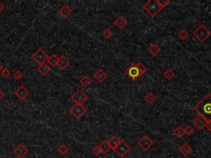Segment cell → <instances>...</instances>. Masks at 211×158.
<instances>
[{
  "label": "cell",
  "mask_w": 211,
  "mask_h": 158,
  "mask_svg": "<svg viewBox=\"0 0 211 158\" xmlns=\"http://www.w3.org/2000/svg\"><path fill=\"white\" fill-rule=\"evenodd\" d=\"M148 51L151 54V55L153 56H157L158 54L161 51V49L159 48V46H158L156 44H153L150 46Z\"/></svg>",
  "instance_id": "7402d4cb"
},
{
  "label": "cell",
  "mask_w": 211,
  "mask_h": 158,
  "mask_svg": "<svg viewBox=\"0 0 211 158\" xmlns=\"http://www.w3.org/2000/svg\"><path fill=\"white\" fill-rule=\"evenodd\" d=\"M92 153L94 154L95 156H99V155L101 153V149H100V147H99V146L94 147L92 149Z\"/></svg>",
  "instance_id": "836d02e7"
},
{
  "label": "cell",
  "mask_w": 211,
  "mask_h": 158,
  "mask_svg": "<svg viewBox=\"0 0 211 158\" xmlns=\"http://www.w3.org/2000/svg\"><path fill=\"white\" fill-rule=\"evenodd\" d=\"M59 59V57L58 56L57 54H51L50 56H49L48 59H47V62H48V63L50 65L53 66V67H55V66H57Z\"/></svg>",
  "instance_id": "ffe728a7"
},
{
  "label": "cell",
  "mask_w": 211,
  "mask_h": 158,
  "mask_svg": "<svg viewBox=\"0 0 211 158\" xmlns=\"http://www.w3.org/2000/svg\"><path fill=\"white\" fill-rule=\"evenodd\" d=\"M113 31L110 30V28H106L105 29L103 32H102V35L105 37L106 39H110L111 37H112V35H113Z\"/></svg>",
  "instance_id": "f1b7e54d"
},
{
  "label": "cell",
  "mask_w": 211,
  "mask_h": 158,
  "mask_svg": "<svg viewBox=\"0 0 211 158\" xmlns=\"http://www.w3.org/2000/svg\"><path fill=\"white\" fill-rule=\"evenodd\" d=\"M189 33H188V31H186V30H181V31L178 33V37L180 38L181 40H186L188 39V37H189Z\"/></svg>",
  "instance_id": "83f0119b"
},
{
  "label": "cell",
  "mask_w": 211,
  "mask_h": 158,
  "mask_svg": "<svg viewBox=\"0 0 211 158\" xmlns=\"http://www.w3.org/2000/svg\"><path fill=\"white\" fill-rule=\"evenodd\" d=\"M22 77H23V74H22V73L21 71L19 70H17L14 73H13V78L16 79V80H21L22 78Z\"/></svg>",
  "instance_id": "d6a6232c"
},
{
  "label": "cell",
  "mask_w": 211,
  "mask_h": 158,
  "mask_svg": "<svg viewBox=\"0 0 211 158\" xmlns=\"http://www.w3.org/2000/svg\"><path fill=\"white\" fill-rule=\"evenodd\" d=\"M184 131L186 134H187V135H191V134L194 133V128L191 125H186V126L184 128Z\"/></svg>",
  "instance_id": "1f68e13d"
},
{
  "label": "cell",
  "mask_w": 211,
  "mask_h": 158,
  "mask_svg": "<svg viewBox=\"0 0 211 158\" xmlns=\"http://www.w3.org/2000/svg\"><path fill=\"white\" fill-rule=\"evenodd\" d=\"M4 10V6L1 3H0V13H2V12H3Z\"/></svg>",
  "instance_id": "74e56055"
},
{
  "label": "cell",
  "mask_w": 211,
  "mask_h": 158,
  "mask_svg": "<svg viewBox=\"0 0 211 158\" xmlns=\"http://www.w3.org/2000/svg\"><path fill=\"white\" fill-rule=\"evenodd\" d=\"M144 101L148 103V104H153L155 100H156V97L154 96L152 92H149L148 94H146L144 97Z\"/></svg>",
  "instance_id": "d4e9b609"
},
{
  "label": "cell",
  "mask_w": 211,
  "mask_h": 158,
  "mask_svg": "<svg viewBox=\"0 0 211 158\" xmlns=\"http://www.w3.org/2000/svg\"><path fill=\"white\" fill-rule=\"evenodd\" d=\"M45 158H49V157H45Z\"/></svg>",
  "instance_id": "ab89813d"
},
{
  "label": "cell",
  "mask_w": 211,
  "mask_h": 158,
  "mask_svg": "<svg viewBox=\"0 0 211 158\" xmlns=\"http://www.w3.org/2000/svg\"><path fill=\"white\" fill-rule=\"evenodd\" d=\"M3 69H4V66H3L2 64H1V63H0V73H1V71L3 70Z\"/></svg>",
  "instance_id": "f35d334b"
},
{
  "label": "cell",
  "mask_w": 211,
  "mask_h": 158,
  "mask_svg": "<svg viewBox=\"0 0 211 158\" xmlns=\"http://www.w3.org/2000/svg\"><path fill=\"white\" fill-rule=\"evenodd\" d=\"M158 2L163 8H164L165 7H167V5L170 4V1H169V0H158Z\"/></svg>",
  "instance_id": "e575fe53"
},
{
  "label": "cell",
  "mask_w": 211,
  "mask_h": 158,
  "mask_svg": "<svg viewBox=\"0 0 211 158\" xmlns=\"http://www.w3.org/2000/svg\"><path fill=\"white\" fill-rule=\"evenodd\" d=\"M14 94L20 101H24L30 95V92L23 85H22L14 92Z\"/></svg>",
  "instance_id": "30bf717a"
},
{
  "label": "cell",
  "mask_w": 211,
  "mask_h": 158,
  "mask_svg": "<svg viewBox=\"0 0 211 158\" xmlns=\"http://www.w3.org/2000/svg\"><path fill=\"white\" fill-rule=\"evenodd\" d=\"M13 152H14V154H15L18 158H23L26 156V154L29 152V150L26 148V147L24 146V144L20 143V144H18V146L14 148Z\"/></svg>",
  "instance_id": "8fae6325"
},
{
  "label": "cell",
  "mask_w": 211,
  "mask_h": 158,
  "mask_svg": "<svg viewBox=\"0 0 211 158\" xmlns=\"http://www.w3.org/2000/svg\"><path fill=\"white\" fill-rule=\"evenodd\" d=\"M163 76H164V78L167 79V80H171V79L175 77V73L171 70V68H167V70L163 73Z\"/></svg>",
  "instance_id": "484cf974"
},
{
  "label": "cell",
  "mask_w": 211,
  "mask_h": 158,
  "mask_svg": "<svg viewBox=\"0 0 211 158\" xmlns=\"http://www.w3.org/2000/svg\"><path fill=\"white\" fill-rule=\"evenodd\" d=\"M50 70H51L50 66L47 64L46 63L40 64V65L38 66V68H37V71L39 72L40 74L43 75V76H45V75L48 74L50 72Z\"/></svg>",
  "instance_id": "9a60e30c"
},
{
  "label": "cell",
  "mask_w": 211,
  "mask_h": 158,
  "mask_svg": "<svg viewBox=\"0 0 211 158\" xmlns=\"http://www.w3.org/2000/svg\"><path fill=\"white\" fill-rule=\"evenodd\" d=\"M93 78L94 79H96L99 83H102L106 79L108 78V75L103 69L100 68L93 74Z\"/></svg>",
  "instance_id": "4fadbf2b"
},
{
  "label": "cell",
  "mask_w": 211,
  "mask_h": 158,
  "mask_svg": "<svg viewBox=\"0 0 211 158\" xmlns=\"http://www.w3.org/2000/svg\"><path fill=\"white\" fill-rule=\"evenodd\" d=\"M69 112L71 114H73L75 118L77 119L81 118L84 114H86L87 110L86 108L84 107L83 105H78V104H75L74 105H73L69 110Z\"/></svg>",
  "instance_id": "ba28073f"
},
{
  "label": "cell",
  "mask_w": 211,
  "mask_h": 158,
  "mask_svg": "<svg viewBox=\"0 0 211 158\" xmlns=\"http://www.w3.org/2000/svg\"><path fill=\"white\" fill-rule=\"evenodd\" d=\"M125 74L126 75L128 78H130L131 79V81H133V82L136 81L137 79L141 77L140 74H139V69L137 68L136 63H132L131 65L125 71Z\"/></svg>",
  "instance_id": "8992f818"
},
{
  "label": "cell",
  "mask_w": 211,
  "mask_h": 158,
  "mask_svg": "<svg viewBox=\"0 0 211 158\" xmlns=\"http://www.w3.org/2000/svg\"><path fill=\"white\" fill-rule=\"evenodd\" d=\"M0 74H1V76L4 78L5 79H8L10 78V76H11V72H10V70L9 69H8L7 68H4V69L3 70L1 71V73H0Z\"/></svg>",
  "instance_id": "4dcf8cb0"
},
{
  "label": "cell",
  "mask_w": 211,
  "mask_h": 158,
  "mask_svg": "<svg viewBox=\"0 0 211 158\" xmlns=\"http://www.w3.org/2000/svg\"><path fill=\"white\" fill-rule=\"evenodd\" d=\"M4 97V93L0 90V101H1Z\"/></svg>",
  "instance_id": "8d00e7d4"
},
{
  "label": "cell",
  "mask_w": 211,
  "mask_h": 158,
  "mask_svg": "<svg viewBox=\"0 0 211 158\" xmlns=\"http://www.w3.org/2000/svg\"><path fill=\"white\" fill-rule=\"evenodd\" d=\"M31 58L35 60L36 63H38L39 64H41V63H45V62L47 61L48 59L49 55L43 49H39L35 51L33 54Z\"/></svg>",
  "instance_id": "5b68a950"
},
{
  "label": "cell",
  "mask_w": 211,
  "mask_h": 158,
  "mask_svg": "<svg viewBox=\"0 0 211 158\" xmlns=\"http://www.w3.org/2000/svg\"><path fill=\"white\" fill-rule=\"evenodd\" d=\"M208 123L209 122L201 115H198L197 117L193 120V123L199 129H203V128H206Z\"/></svg>",
  "instance_id": "7c38bea8"
},
{
  "label": "cell",
  "mask_w": 211,
  "mask_h": 158,
  "mask_svg": "<svg viewBox=\"0 0 211 158\" xmlns=\"http://www.w3.org/2000/svg\"><path fill=\"white\" fill-rule=\"evenodd\" d=\"M173 134H174L177 138H181L186 134L184 131V128H182L181 126H180V125L177 126V127L174 129Z\"/></svg>",
  "instance_id": "603a6c76"
},
{
  "label": "cell",
  "mask_w": 211,
  "mask_h": 158,
  "mask_svg": "<svg viewBox=\"0 0 211 158\" xmlns=\"http://www.w3.org/2000/svg\"><path fill=\"white\" fill-rule=\"evenodd\" d=\"M143 8L149 13V15L154 18L163 8L158 4V0H149L143 5Z\"/></svg>",
  "instance_id": "7a4b0ae2"
},
{
  "label": "cell",
  "mask_w": 211,
  "mask_h": 158,
  "mask_svg": "<svg viewBox=\"0 0 211 158\" xmlns=\"http://www.w3.org/2000/svg\"><path fill=\"white\" fill-rule=\"evenodd\" d=\"M98 146H99V147H100V149H101V153H107L110 150V145H109L108 142L106 140L102 141Z\"/></svg>",
  "instance_id": "44dd1931"
},
{
  "label": "cell",
  "mask_w": 211,
  "mask_h": 158,
  "mask_svg": "<svg viewBox=\"0 0 211 158\" xmlns=\"http://www.w3.org/2000/svg\"><path fill=\"white\" fill-rule=\"evenodd\" d=\"M71 100L78 105H83L88 100V97L84 93L81 89L77 90L76 92L71 96Z\"/></svg>",
  "instance_id": "277c9868"
},
{
  "label": "cell",
  "mask_w": 211,
  "mask_h": 158,
  "mask_svg": "<svg viewBox=\"0 0 211 158\" xmlns=\"http://www.w3.org/2000/svg\"><path fill=\"white\" fill-rule=\"evenodd\" d=\"M69 64H70V61H69V59H67V58H66L64 55H61V56L59 57V61H58L57 66L59 69H61V70H64L65 68H67L69 66Z\"/></svg>",
  "instance_id": "5bb4252c"
},
{
  "label": "cell",
  "mask_w": 211,
  "mask_h": 158,
  "mask_svg": "<svg viewBox=\"0 0 211 158\" xmlns=\"http://www.w3.org/2000/svg\"><path fill=\"white\" fill-rule=\"evenodd\" d=\"M114 24L118 27L119 29H123L125 26L127 25V21L124 17H119L115 21Z\"/></svg>",
  "instance_id": "ac0fdd59"
},
{
  "label": "cell",
  "mask_w": 211,
  "mask_h": 158,
  "mask_svg": "<svg viewBox=\"0 0 211 158\" xmlns=\"http://www.w3.org/2000/svg\"><path fill=\"white\" fill-rule=\"evenodd\" d=\"M79 83H80V84H81L84 87H88V86L92 83V79L90 78L89 77L85 75V76H84L82 78L80 79Z\"/></svg>",
  "instance_id": "cb8c5ba5"
},
{
  "label": "cell",
  "mask_w": 211,
  "mask_h": 158,
  "mask_svg": "<svg viewBox=\"0 0 211 158\" xmlns=\"http://www.w3.org/2000/svg\"><path fill=\"white\" fill-rule=\"evenodd\" d=\"M57 151L59 152V153H60L61 155H65L69 152V148L66 145L61 144L57 148Z\"/></svg>",
  "instance_id": "f546056e"
},
{
  "label": "cell",
  "mask_w": 211,
  "mask_h": 158,
  "mask_svg": "<svg viewBox=\"0 0 211 158\" xmlns=\"http://www.w3.org/2000/svg\"><path fill=\"white\" fill-rule=\"evenodd\" d=\"M130 150H131V147H130L125 142H124V141L121 139L120 142L119 143L118 146H117V147H115V149L114 150V152L118 155L120 157L122 158L124 157Z\"/></svg>",
  "instance_id": "52a82bcc"
},
{
  "label": "cell",
  "mask_w": 211,
  "mask_h": 158,
  "mask_svg": "<svg viewBox=\"0 0 211 158\" xmlns=\"http://www.w3.org/2000/svg\"><path fill=\"white\" fill-rule=\"evenodd\" d=\"M137 68H138V69H139V74L140 76L142 77V75H144L147 72V68L145 67L141 62H139V63H137Z\"/></svg>",
  "instance_id": "4316f807"
},
{
  "label": "cell",
  "mask_w": 211,
  "mask_h": 158,
  "mask_svg": "<svg viewBox=\"0 0 211 158\" xmlns=\"http://www.w3.org/2000/svg\"><path fill=\"white\" fill-rule=\"evenodd\" d=\"M138 145L144 151H148V150H149L153 147L154 142L152 141V139L150 138L149 137L144 135V136L142 137L138 141Z\"/></svg>",
  "instance_id": "9c48e42d"
},
{
  "label": "cell",
  "mask_w": 211,
  "mask_h": 158,
  "mask_svg": "<svg viewBox=\"0 0 211 158\" xmlns=\"http://www.w3.org/2000/svg\"><path fill=\"white\" fill-rule=\"evenodd\" d=\"M72 12H73V11H72V9L70 8V7L67 4H64L62 7L61 8L59 9V13H60V15H61L62 17H64V18L69 17L71 15V13H72Z\"/></svg>",
  "instance_id": "2e32d148"
},
{
  "label": "cell",
  "mask_w": 211,
  "mask_h": 158,
  "mask_svg": "<svg viewBox=\"0 0 211 158\" xmlns=\"http://www.w3.org/2000/svg\"><path fill=\"white\" fill-rule=\"evenodd\" d=\"M179 152H180L181 154H182L184 157H187L188 155L191 153L192 148H191L187 143H184V144L182 145L180 148H179Z\"/></svg>",
  "instance_id": "e0dca14e"
},
{
  "label": "cell",
  "mask_w": 211,
  "mask_h": 158,
  "mask_svg": "<svg viewBox=\"0 0 211 158\" xmlns=\"http://www.w3.org/2000/svg\"><path fill=\"white\" fill-rule=\"evenodd\" d=\"M194 110L197 112L199 115L206 119L208 122L211 120V94L208 93L201 101H200L195 105Z\"/></svg>",
  "instance_id": "6da1fadb"
},
{
  "label": "cell",
  "mask_w": 211,
  "mask_h": 158,
  "mask_svg": "<svg viewBox=\"0 0 211 158\" xmlns=\"http://www.w3.org/2000/svg\"><path fill=\"white\" fill-rule=\"evenodd\" d=\"M192 35H193L200 42L204 43L211 35V31H210L205 25L201 24L200 26H198L197 28L193 31Z\"/></svg>",
  "instance_id": "3957f363"
},
{
  "label": "cell",
  "mask_w": 211,
  "mask_h": 158,
  "mask_svg": "<svg viewBox=\"0 0 211 158\" xmlns=\"http://www.w3.org/2000/svg\"><path fill=\"white\" fill-rule=\"evenodd\" d=\"M206 128H208V129H209V130H210V133H211V120L210 121V122H209V123H208Z\"/></svg>",
  "instance_id": "d590c367"
},
{
  "label": "cell",
  "mask_w": 211,
  "mask_h": 158,
  "mask_svg": "<svg viewBox=\"0 0 211 158\" xmlns=\"http://www.w3.org/2000/svg\"><path fill=\"white\" fill-rule=\"evenodd\" d=\"M120 141H121V139L118 138L117 137L115 136L111 137L110 139H109V141H108V143L110 145V149H113V150L115 149V147L118 146L119 143L120 142Z\"/></svg>",
  "instance_id": "d6986e66"
}]
</instances>
